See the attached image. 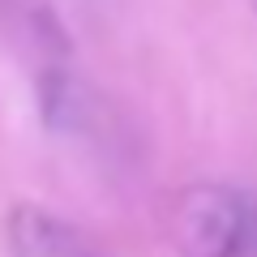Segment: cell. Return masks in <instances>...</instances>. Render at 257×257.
Masks as SVG:
<instances>
[{
    "mask_svg": "<svg viewBox=\"0 0 257 257\" xmlns=\"http://www.w3.org/2000/svg\"><path fill=\"white\" fill-rule=\"evenodd\" d=\"M9 244L13 257H99V248L82 231L39 206H18L9 214Z\"/></svg>",
    "mask_w": 257,
    "mask_h": 257,
    "instance_id": "7a4b0ae2",
    "label": "cell"
},
{
    "mask_svg": "<svg viewBox=\"0 0 257 257\" xmlns=\"http://www.w3.org/2000/svg\"><path fill=\"white\" fill-rule=\"evenodd\" d=\"M248 5H253V13H257V0H248Z\"/></svg>",
    "mask_w": 257,
    "mask_h": 257,
    "instance_id": "3957f363",
    "label": "cell"
},
{
    "mask_svg": "<svg viewBox=\"0 0 257 257\" xmlns=\"http://www.w3.org/2000/svg\"><path fill=\"white\" fill-rule=\"evenodd\" d=\"M184 257H257V197L231 184H189L172 206Z\"/></svg>",
    "mask_w": 257,
    "mask_h": 257,
    "instance_id": "6da1fadb",
    "label": "cell"
}]
</instances>
